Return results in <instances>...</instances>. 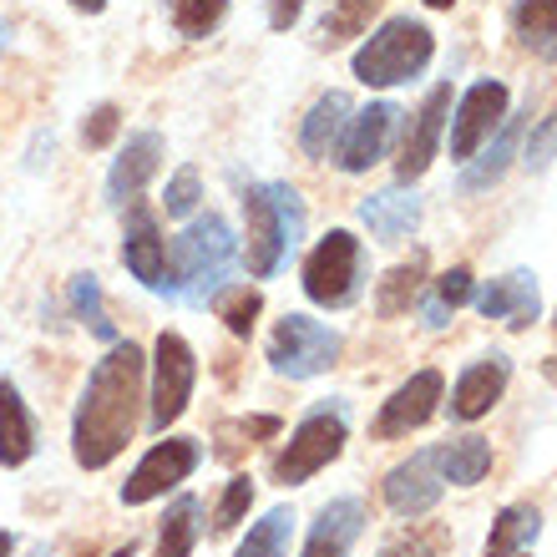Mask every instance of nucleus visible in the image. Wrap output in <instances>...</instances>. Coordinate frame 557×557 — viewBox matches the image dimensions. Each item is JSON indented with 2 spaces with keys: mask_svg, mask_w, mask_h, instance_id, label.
<instances>
[{
  "mask_svg": "<svg viewBox=\"0 0 557 557\" xmlns=\"http://www.w3.org/2000/svg\"><path fill=\"white\" fill-rule=\"evenodd\" d=\"M528 557H532V553H528Z\"/></svg>",
  "mask_w": 557,
  "mask_h": 557,
  "instance_id": "nucleus-48",
  "label": "nucleus"
},
{
  "mask_svg": "<svg viewBox=\"0 0 557 557\" xmlns=\"http://www.w3.org/2000/svg\"><path fill=\"white\" fill-rule=\"evenodd\" d=\"M446 117H451V87L441 82V87L425 91L421 112L411 117L406 127V143H400V162H396V177L400 183H416V177L436 162V147H441V133H446Z\"/></svg>",
  "mask_w": 557,
  "mask_h": 557,
  "instance_id": "nucleus-14",
  "label": "nucleus"
},
{
  "mask_svg": "<svg viewBox=\"0 0 557 557\" xmlns=\"http://www.w3.org/2000/svg\"><path fill=\"white\" fill-rule=\"evenodd\" d=\"M396 122H400L396 102H370V107H360V112H350V122H345V133H339V143H335V152H330V158L339 162V173H370V168L385 158Z\"/></svg>",
  "mask_w": 557,
  "mask_h": 557,
  "instance_id": "nucleus-10",
  "label": "nucleus"
},
{
  "mask_svg": "<svg viewBox=\"0 0 557 557\" xmlns=\"http://www.w3.org/2000/svg\"><path fill=\"white\" fill-rule=\"evenodd\" d=\"M512 30L532 57L557 61V0H517Z\"/></svg>",
  "mask_w": 557,
  "mask_h": 557,
  "instance_id": "nucleus-23",
  "label": "nucleus"
},
{
  "mask_svg": "<svg viewBox=\"0 0 557 557\" xmlns=\"http://www.w3.org/2000/svg\"><path fill=\"white\" fill-rule=\"evenodd\" d=\"M421 274H425V253H416L411 264H396L391 274L381 278V289H375V309H381L385 320H396V314L411 309L416 289H421Z\"/></svg>",
  "mask_w": 557,
  "mask_h": 557,
  "instance_id": "nucleus-28",
  "label": "nucleus"
},
{
  "mask_svg": "<svg viewBox=\"0 0 557 557\" xmlns=\"http://www.w3.org/2000/svg\"><path fill=\"white\" fill-rule=\"evenodd\" d=\"M366 289V249L350 228H330L305 259V294L324 309H345Z\"/></svg>",
  "mask_w": 557,
  "mask_h": 557,
  "instance_id": "nucleus-5",
  "label": "nucleus"
},
{
  "mask_svg": "<svg viewBox=\"0 0 557 557\" xmlns=\"http://www.w3.org/2000/svg\"><path fill=\"white\" fill-rule=\"evenodd\" d=\"M436 461H441V476L451 486H476L492 471V446L482 436H456L446 446H436Z\"/></svg>",
  "mask_w": 557,
  "mask_h": 557,
  "instance_id": "nucleus-24",
  "label": "nucleus"
},
{
  "mask_svg": "<svg viewBox=\"0 0 557 557\" xmlns=\"http://www.w3.org/2000/svg\"><path fill=\"white\" fill-rule=\"evenodd\" d=\"M375 11H381V0H330V11H324V21H320V36L330 46L350 41V36H360V30L370 26Z\"/></svg>",
  "mask_w": 557,
  "mask_h": 557,
  "instance_id": "nucleus-31",
  "label": "nucleus"
},
{
  "mask_svg": "<svg viewBox=\"0 0 557 557\" xmlns=\"http://www.w3.org/2000/svg\"><path fill=\"white\" fill-rule=\"evenodd\" d=\"M238 259V238L228 228V219L219 213H203V219H193L173 244V284L168 294H183L193 305H208V294L223 289V274L228 264Z\"/></svg>",
  "mask_w": 557,
  "mask_h": 557,
  "instance_id": "nucleus-3",
  "label": "nucleus"
},
{
  "mask_svg": "<svg viewBox=\"0 0 557 557\" xmlns=\"http://www.w3.org/2000/svg\"><path fill=\"white\" fill-rule=\"evenodd\" d=\"M345 436H350V431H345V406H314V411L289 431L284 451L274 456V482L278 486L309 482L314 471H324L345 451Z\"/></svg>",
  "mask_w": 557,
  "mask_h": 557,
  "instance_id": "nucleus-6",
  "label": "nucleus"
},
{
  "mask_svg": "<svg viewBox=\"0 0 557 557\" xmlns=\"http://www.w3.org/2000/svg\"><path fill=\"white\" fill-rule=\"evenodd\" d=\"M502 122H507V87L502 82H476V87L461 91L451 117V158L471 162L482 152V143H492Z\"/></svg>",
  "mask_w": 557,
  "mask_h": 557,
  "instance_id": "nucleus-11",
  "label": "nucleus"
},
{
  "mask_svg": "<svg viewBox=\"0 0 557 557\" xmlns=\"http://www.w3.org/2000/svg\"><path fill=\"white\" fill-rule=\"evenodd\" d=\"M30 557H51V553H46V547H30Z\"/></svg>",
  "mask_w": 557,
  "mask_h": 557,
  "instance_id": "nucleus-47",
  "label": "nucleus"
},
{
  "mask_svg": "<svg viewBox=\"0 0 557 557\" xmlns=\"http://www.w3.org/2000/svg\"><path fill=\"white\" fill-rule=\"evenodd\" d=\"M441 492H446V476H441V461H436V446H425V451H416L411 461H400V467H391V476H385V507L396 517H425L431 507L441 502Z\"/></svg>",
  "mask_w": 557,
  "mask_h": 557,
  "instance_id": "nucleus-12",
  "label": "nucleus"
},
{
  "mask_svg": "<svg viewBox=\"0 0 557 557\" xmlns=\"http://www.w3.org/2000/svg\"><path fill=\"white\" fill-rule=\"evenodd\" d=\"M66 5H76V11H87V15L107 11V0H66Z\"/></svg>",
  "mask_w": 557,
  "mask_h": 557,
  "instance_id": "nucleus-42",
  "label": "nucleus"
},
{
  "mask_svg": "<svg viewBox=\"0 0 557 557\" xmlns=\"http://www.w3.org/2000/svg\"><path fill=\"white\" fill-rule=\"evenodd\" d=\"M168 15H173V30L188 36V41H203L208 30L228 15V0H168Z\"/></svg>",
  "mask_w": 557,
  "mask_h": 557,
  "instance_id": "nucleus-32",
  "label": "nucleus"
},
{
  "mask_svg": "<svg viewBox=\"0 0 557 557\" xmlns=\"http://www.w3.org/2000/svg\"><path fill=\"white\" fill-rule=\"evenodd\" d=\"M36 456V421L15 381H0V467H26Z\"/></svg>",
  "mask_w": 557,
  "mask_h": 557,
  "instance_id": "nucleus-20",
  "label": "nucleus"
},
{
  "mask_svg": "<svg viewBox=\"0 0 557 557\" xmlns=\"http://www.w3.org/2000/svg\"><path fill=\"white\" fill-rule=\"evenodd\" d=\"M431 51H436L431 30L421 21H411V15H396L381 30H370L366 46L355 51V82H366V87H400V82L425 72Z\"/></svg>",
  "mask_w": 557,
  "mask_h": 557,
  "instance_id": "nucleus-4",
  "label": "nucleus"
},
{
  "mask_svg": "<svg viewBox=\"0 0 557 557\" xmlns=\"http://www.w3.org/2000/svg\"><path fill=\"white\" fill-rule=\"evenodd\" d=\"M543 532V517L537 507H507V512L492 522V537H486V557H528L532 543Z\"/></svg>",
  "mask_w": 557,
  "mask_h": 557,
  "instance_id": "nucleus-25",
  "label": "nucleus"
},
{
  "mask_svg": "<svg viewBox=\"0 0 557 557\" xmlns=\"http://www.w3.org/2000/svg\"><path fill=\"white\" fill-rule=\"evenodd\" d=\"M11 547H15V537L11 532H0V557H11Z\"/></svg>",
  "mask_w": 557,
  "mask_h": 557,
  "instance_id": "nucleus-43",
  "label": "nucleus"
},
{
  "mask_svg": "<svg viewBox=\"0 0 557 557\" xmlns=\"http://www.w3.org/2000/svg\"><path fill=\"white\" fill-rule=\"evenodd\" d=\"M441 391H446V381H441L436 370H416L411 381L396 385V391H391V400L381 406V416H375V436H381V441H396V436H411V431H421V425L436 416Z\"/></svg>",
  "mask_w": 557,
  "mask_h": 557,
  "instance_id": "nucleus-13",
  "label": "nucleus"
},
{
  "mask_svg": "<svg viewBox=\"0 0 557 557\" xmlns=\"http://www.w3.org/2000/svg\"><path fill=\"white\" fill-rule=\"evenodd\" d=\"M244 264L253 278H274L305 238V203L289 183H249L244 188Z\"/></svg>",
  "mask_w": 557,
  "mask_h": 557,
  "instance_id": "nucleus-2",
  "label": "nucleus"
},
{
  "mask_svg": "<svg viewBox=\"0 0 557 557\" xmlns=\"http://www.w3.org/2000/svg\"><path fill=\"white\" fill-rule=\"evenodd\" d=\"M264 436H278V421L274 416H244V421H228L219 431V451L223 456H238L244 451V446H253V441H264Z\"/></svg>",
  "mask_w": 557,
  "mask_h": 557,
  "instance_id": "nucleus-35",
  "label": "nucleus"
},
{
  "mask_svg": "<svg viewBox=\"0 0 557 557\" xmlns=\"http://www.w3.org/2000/svg\"><path fill=\"white\" fill-rule=\"evenodd\" d=\"M203 198V183H198V168H177L168 193H162V208H168V219H188L193 208Z\"/></svg>",
  "mask_w": 557,
  "mask_h": 557,
  "instance_id": "nucleus-36",
  "label": "nucleus"
},
{
  "mask_svg": "<svg viewBox=\"0 0 557 557\" xmlns=\"http://www.w3.org/2000/svg\"><path fill=\"white\" fill-rule=\"evenodd\" d=\"M112 557H137V547L127 543V547H117V553H112Z\"/></svg>",
  "mask_w": 557,
  "mask_h": 557,
  "instance_id": "nucleus-45",
  "label": "nucleus"
},
{
  "mask_svg": "<svg viewBox=\"0 0 557 557\" xmlns=\"http://www.w3.org/2000/svg\"><path fill=\"white\" fill-rule=\"evenodd\" d=\"M198 461H203V446L193 436L158 441V446L133 467V476L122 482V502H127V507H143V502H152V497H168L177 482H188Z\"/></svg>",
  "mask_w": 557,
  "mask_h": 557,
  "instance_id": "nucleus-9",
  "label": "nucleus"
},
{
  "mask_svg": "<svg viewBox=\"0 0 557 557\" xmlns=\"http://www.w3.org/2000/svg\"><path fill=\"white\" fill-rule=\"evenodd\" d=\"M158 168H162V137L158 133H133L127 147H122V158L112 162V173H107V198H112V203L137 198V193L152 183Z\"/></svg>",
  "mask_w": 557,
  "mask_h": 557,
  "instance_id": "nucleus-19",
  "label": "nucleus"
},
{
  "mask_svg": "<svg viewBox=\"0 0 557 557\" xmlns=\"http://www.w3.org/2000/svg\"><path fill=\"white\" fill-rule=\"evenodd\" d=\"M122 264H127V274L133 278H143L147 289L168 294V238H162L158 213H152V208H133V213H127Z\"/></svg>",
  "mask_w": 557,
  "mask_h": 557,
  "instance_id": "nucleus-15",
  "label": "nucleus"
},
{
  "mask_svg": "<svg viewBox=\"0 0 557 557\" xmlns=\"http://www.w3.org/2000/svg\"><path fill=\"white\" fill-rule=\"evenodd\" d=\"M471 299H476V309H482L486 320H502V324H512V330H528V324L537 320V309H543L537 278H532L528 269H512V274L492 278V284L476 289Z\"/></svg>",
  "mask_w": 557,
  "mask_h": 557,
  "instance_id": "nucleus-17",
  "label": "nucleus"
},
{
  "mask_svg": "<svg viewBox=\"0 0 557 557\" xmlns=\"http://www.w3.org/2000/svg\"><path fill=\"white\" fill-rule=\"evenodd\" d=\"M471 294H476V284H471V269H446V274L436 278V299H425V324L431 330H441L446 324V314H451L456 305H467Z\"/></svg>",
  "mask_w": 557,
  "mask_h": 557,
  "instance_id": "nucleus-33",
  "label": "nucleus"
},
{
  "mask_svg": "<svg viewBox=\"0 0 557 557\" xmlns=\"http://www.w3.org/2000/svg\"><path fill=\"white\" fill-rule=\"evenodd\" d=\"M117 127H122V112L107 102V107H97V112L82 122V143H87V147H107L112 137H117Z\"/></svg>",
  "mask_w": 557,
  "mask_h": 557,
  "instance_id": "nucleus-39",
  "label": "nucleus"
},
{
  "mask_svg": "<svg viewBox=\"0 0 557 557\" xmlns=\"http://www.w3.org/2000/svg\"><path fill=\"white\" fill-rule=\"evenodd\" d=\"M72 309H76V320L91 324V335H102L107 345H117V330H112V320H107L102 289H97V278H91V274H76L72 278Z\"/></svg>",
  "mask_w": 557,
  "mask_h": 557,
  "instance_id": "nucleus-34",
  "label": "nucleus"
},
{
  "mask_svg": "<svg viewBox=\"0 0 557 557\" xmlns=\"http://www.w3.org/2000/svg\"><path fill=\"white\" fill-rule=\"evenodd\" d=\"M249 502H253V482L249 476H234L228 492H223V502H219V517H213V537L234 532L238 522H244V512H249Z\"/></svg>",
  "mask_w": 557,
  "mask_h": 557,
  "instance_id": "nucleus-37",
  "label": "nucleus"
},
{
  "mask_svg": "<svg viewBox=\"0 0 557 557\" xmlns=\"http://www.w3.org/2000/svg\"><path fill=\"white\" fill-rule=\"evenodd\" d=\"M345 122H350V97L345 91H324L320 102L309 107L305 127H299V147H305L309 158H330L345 133Z\"/></svg>",
  "mask_w": 557,
  "mask_h": 557,
  "instance_id": "nucleus-22",
  "label": "nucleus"
},
{
  "mask_svg": "<svg viewBox=\"0 0 557 557\" xmlns=\"http://www.w3.org/2000/svg\"><path fill=\"white\" fill-rule=\"evenodd\" d=\"M507 381H512V360H507L502 350L471 360L451 385V421H476V416H486L502 400Z\"/></svg>",
  "mask_w": 557,
  "mask_h": 557,
  "instance_id": "nucleus-16",
  "label": "nucleus"
},
{
  "mask_svg": "<svg viewBox=\"0 0 557 557\" xmlns=\"http://www.w3.org/2000/svg\"><path fill=\"white\" fill-rule=\"evenodd\" d=\"M381 557H436V547L425 543V537H400V543H391Z\"/></svg>",
  "mask_w": 557,
  "mask_h": 557,
  "instance_id": "nucleus-41",
  "label": "nucleus"
},
{
  "mask_svg": "<svg viewBox=\"0 0 557 557\" xmlns=\"http://www.w3.org/2000/svg\"><path fill=\"white\" fill-rule=\"evenodd\" d=\"M299 11H305V0H269V26L289 30L294 21H299Z\"/></svg>",
  "mask_w": 557,
  "mask_h": 557,
  "instance_id": "nucleus-40",
  "label": "nucleus"
},
{
  "mask_svg": "<svg viewBox=\"0 0 557 557\" xmlns=\"http://www.w3.org/2000/svg\"><path fill=\"white\" fill-rule=\"evenodd\" d=\"M193 381H198L193 345L183 335H173V330H162L158 350H152V411H147V425H152V431H168L177 416L188 411Z\"/></svg>",
  "mask_w": 557,
  "mask_h": 557,
  "instance_id": "nucleus-8",
  "label": "nucleus"
},
{
  "mask_svg": "<svg viewBox=\"0 0 557 557\" xmlns=\"http://www.w3.org/2000/svg\"><path fill=\"white\" fill-rule=\"evenodd\" d=\"M360 219L370 223V234L385 238V244H396V238H406L421 223V198L406 188H385L375 193V198H366L360 203Z\"/></svg>",
  "mask_w": 557,
  "mask_h": 557,
  "instance_id": "nucleus-21",
  "label": "nucleus"
},
{
  "mask_svg": "<svg viewBox=\"0 0 557 557\" xmlns=\"http://www.w3.org/2000/svg\"><path fill=\"white\" fill-rule=\"evenodd\" d=\"M5 41H11V30H5V26H0V51H5Z\"/></svg>",
  "mask_w": 557,
  "mask_h": 557,
  "instance_id": "nucleus-46",
  "label": "nucleus"
},
{
  "mask_svg": "<svg viewBox=\"0 0 557 557\" xmlns=\"http://www.w3.org/2000/svg\"><path fill=\"white\" fill-rule=\"evenodd\" d=\"M289 532H294V512L289 507H274L264 522H253L234 557H284L289 553Z\"/></svg>",
  "mask_w": 557,
  "mask_h": 557,
  "instance_id": "nucleus-30",
  "label": "nucleus"
},
{
  "mask_svg": "<svg viewBox=\"0 0 557 557\" xmlns=\"http://www.w3.org/2000/svg\"><path fill=\"white\" fill-rule=\"evenodd\" d=\"M339 360V335L330 324L309 320V314H284L269 335V366L274 375H289V381H309V375H324V370Z\"/></svg>",
  "mask_w": 557,
  "mask_h": 557,
  "instance_id": "nucleus-7",
  "label": "nucleus"
},
{
  "mask_svg": "<svg viewBox=\"0 0 557 557\" xmlns=\"http://www.w3.org/2000/svg\"><path fill=\"white\" fill-rule=\"evenodd\" d=\"M360 532H366V507L360 502L355 497L324 502L305 537V557H350V547L360 543Z\"/></svg>",
  "mask_w": 557,
  "mask_h": 557,
  "instance_id": "nucleus-18",
  "label": "nucleus"
},
{
  "mask_svg": "<svg viewBox=\"0 0 557 557\" xmlns=\"http://www.w3.org/2000/svg\"><path fill=\"white\" fill-rule=\"evenodd\" d=\"M425 5H431V11H451L456 0H425Z\"/></svg>",
  "mask_w": 557,
  "mask_h": 557,
  "instance_id": "nucleus-44",
  "label": "nucleus"
},
{
  "mask_svg": "<svg viewBox=\"0 0 557 557\" xmlns=\"http://www.w3.org/2000/svg\"><path fill=\"white\" fill-rule=\"evenodd\" d=\"M143 350L133 339H117L112 350L91 366L87 391L76 400L72 421V456L87 471L112 467L127 441L137 431V411H143Z\"/></svg>",
  "mask_w": 557,
  "mask_h": 557,
  "instance_id": "nucleus-1",
  "label": "nucleus"
},
{
  "mask_svg": "<svg viewBox=\"0 0 557 557\" xmlns=\"http://www.w3.org/2000/svg\"><path fill=\"white\" fill-rule=\"evenodd\" d=\"M198 512L203 502L198 497H177L162 517V532H158V557H188L193 543H198Z\"/></svg>",
  "mask_w": 557,
  "mask_h": 557,
  "instance_id": "nucleus-27",
  "label": "nucleus"
},
{
  "mask_svg": "<svg viewBox=\"0 0 557 557\" xmlns=\"http://www.w3.org/2000/svg\"><path fill=\"white\" fill-rule=\"evenodd\" d=\"M512 143H517V117L507 112V122L497 127V143H486L482 158H471L467 162V173H461V188L467 193H482L492 188L502 173H507V162H512Z\"/></svg>",
  "mask_w": 557,
  "mask_h": 557,
  "instance_id": "nucleus-26",
  "label": "nucleus"
},
{
  "mask_svg": "<svg viewBox=\"0 0 557 557\" xmlns=\"http://www.w3.org/2000/svg\"><path fill=\"white\" fill-rule=\"evenodd\" d=\"M259 309H264V294L249 289V284H223V289H213V314H219L234 335H249L253 320H259Z\"/></svg>",
  "mask_w": 557,
  "mask_h": 557,
  "instance_id": "nucleus-29",
  "label": "nucleus"
},
{
  "mask_svg": "<svg viewBox=\"0 0 557 557\" xmlns=\"http://www.w3.org/2000/svg\"><path fill=\"white\" fill-rule=\"evenodd\" d=\"M553 158H557V112L543 122V127H532V137H528V158H522V162H528L532 173H543V168H547Z\"/></svg>",
  "mask_w": 557,
  "mask_h": 557,
  "instance_id": "nucleus-38",
  "label": "nucleus"
}]
</instances>
